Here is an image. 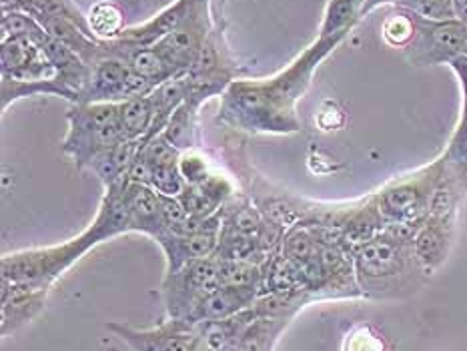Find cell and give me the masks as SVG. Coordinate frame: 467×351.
Instances as JSON below:
<instances>
[{
    "label": "cell",
    "instance_id": "39",
    "mask_svg": "<svg viewBox=\"0 0 467 351\" xmlns=\"http://www.w3.org/2000/svg\"><path fill=\"white\" fill-rule=\"evenodd\" d=\"M130 3H133V5H137V3H139V0H130Z\"/></svg>",
    "mask_w": 467,
    "mask_h": 351
},
{
    "label": "cell",
    "instance_id": "19",
    "mask_svg": "<svg viewBox=\"0 0 467 351\" xmlns=\"http://www.w3.org/2000/svg\"><path fill=\"white\" fill-rule=\"evenodd\" d=\"M140 147H143L140 145V140H129V139L119 140V143L100 150V153L93 159V163H90L88 170H93L105 189L115 185L119 181L127 179L129 169L133 165L135 157L139 155Z\"/></svg>",
    "mask_w": 467,
    "mask_h": 351
},
{
    "label": "cell",
    "instance_id": "15",
    "mask_svg": "<svg viewBox=\"0 0 467 351\" xmlns=\"http://www.w3.org/2000/svg\"><path fill=\"white\" fill-rule=\"evenodd\" d=\"M259 295L261 294L257 287H219L192 307L187 321L195 325H202L227 319L231 315H237L239 311L253 307Z\"/></svg>",
    "mask_w": 467,
    "mask_h": 351
},
{
    "label": "cell",
    "instance_id": "40",
    "mask_svg": "<svg viewBox=\"0 0 467 351\" xmlns=\"http://www.w3.org/2000/svg\"><path fill=\"white\" fill-rule=\"evenodd\" d=\"M465 55H467V46H465Z\"/></svg>",
    "mask_w": 467,
    "mask_h": 351
},
{
    "label": "cell",
    "instance_id": "18",
    "mask_svg": "<svg viewBox=\"0 0 467 351\" xmlns=\"http://www.w3.org/2000/svg\"><path fill=\"white\" fill-rule=\"evenodd\" d=\"M191 10H192L191 0H175L171 6L161 10L157 16L145 20L143 25L127 26L125 33L117 40L130 46H155L189 16Z\"/></svg>",
    "mask_w": 467,
    "mask_h": 351
},
{
    "label": "cell",
    "instance_id": "2",
    "mask_svg": "<svg viewBox=\"0 0 467 351\" xmlns=\"http://www.w3.org/2000/svg\"><path fill=\"white\" fill-rule=\"evenodd\" d=\"M351 257L358 284L368 297H398L403 289L418 285L420 274H425L413 243H405L385 229L355 249Z\"/></svg>",
    "mask_w": 467,
    "mask_h": 351
},
{
    "label": "cell",
    "instance_id": "35",
    "mask_svg": "<svg viewBox=\"0 0 467 351\" xmlns=\"http://www.w3.org/2000/svg\"><path fill=\"white\" fill-rule=\"evenodd\" d=\"M398 0H365L363 3V10H361V16L369 15L371 10H375L378 6H383V5H395Z\"/></svg>",
    "mask_w": 467,
    "mask_h": 351
},
{
    "label": "cell",
    "instance_id": "14",
    "mask_svg": "<svg viewBox=\"0 0 467 351\" xmlns=\"http://www.w3.org/2000/svg\"><path fill=\"white\" fill-rule=\"evenodd\" d=\"M223 217L215 223L197 231L191 235H171L167 233L159 241L167 255V274H175L181 267H185L191 261L207 259L217 253L219 237H221Z\"/></svg>",
    "mask_w": 467,
    "mask_h": 351
},
{
    "label": "cell",
    "instance_id": "8",
    "mask_svg": "<svg viewBox=\"0 0 467 351\" xmlns=\"http://www.w3.org/2000/svg\"><path fill=\"white\" fill-rule=\"evenodd\" d=\"M153 88L155 85L137 75L123 58L103 57L90 67V80L83 103H123L129 98L150 95Z\"/></svg>",
    "mask_w": 467,
    "mask_h": 351
},
{
    "label": "cell",
    "instance_id": "13",
    "mask_svg": "<svg viewBox=\"0 0 467 351\" xmlns=\"http://www.w3.org/2000/svg\"><path fill=\"white\" fill-rule=\"evenodd\" d=\"M0 63H3V77L16 80H43L53 78L55 67L48 63L43 50L35 40L28 38H8L3 40L0 50Z\"/></svg>",
    "mask_w": 467,
    "mask_h": 351
},
{
    "label": "cell",
    "instance_id": "16",
    "mask_svg": "<svg viewBox=\"0 0 467 351\" xmlns=\"http://www.w3.org/2000/svg\"><path fill=\"white\" fill-rule=\"evenodd\" d=\"M455 215H430L413 241V251L425 274L438 269L448 259Z\"/></svg>",
    "mask_w": 467,
    "mask_h": 351
},
{
    "label": "cell",
    "instance_id": "4",
    "mask_svg": "<svg viewBox=\"0 0 467 351\" xmlns=\"http://www.w3.org/2000/svg\"><path fill=\"white\" fill-rule=\"evenodd\" d=\"M443 175V160H435L418 173L391 181L379 193L371 197L385 225L389 223H423L430 217L431 199Z\"/></svg>",
    "mask_w": 467,
    "mask_h": 351
},
{
    "label": "cell",
    "instance_id": "28",
    "mask_svg": "<svg viewBox=\"0 0 467 351\" xmlns=\"http://www.w3.org/2000/svg\"><path fill=\"white\" fill-rule=\"evenodd\" d=\"M20 10H25V13H28L36 20H43V18L73 20V23L83 26L90 33L88 18H87V15L80 13V8L77 6L75 0H26V3L20 6Z\"/></svg>",
    "mask_w": 467,
    "mask_h": 351
},
{
    "label": "cell",
    "instance_id": "7",
    "mask_svg": "<svg viewBox=\"0 0 467 351\" xmlns=\"http://www.w3.org/2000/svg\"><path fill=\"white\" fill-rule=\"evenodd\" d=\"M219 287L221 279L215 257L191 261L175 274H165L162 299H165L169 319H187L192 307Z\"/></svg>",
    "mask_w": 467,
    "mask_h": 351
},
{
    "label": "cell",
    "instance_id": "10",
    "mask_svg": "<svg viewBox=\"0 0 467 351\" xmlns=\"http://www.w3.org/2000/svg\"><path fill=\"white\" fill-rule=\"evenodd\" d=\"M213 28L211 15L202 13L197 6H192L189 16L182 23L167 35L161 43L155 45V48L161 53V57L167 60L169 67L175 70V75H187L192 63L199 55V50L205 43L209 33Z\"/></svg>",
    "mask_w": 467,
    "mask_h": 351
},
{
    "label": "cell",
    "instance_id": "17",
    "mask_svg": "<svg viewBox=\"0 0 467 351\" xmlns=\"http://www.w3.org/2000/svg\"><path fill=\"white\" fill-rule=\"evenodd\" d=\"M48 289L16 285L3 281V336H10L30 324L47 304Z\"/></svg>",
    "mask_w": 467,
    "mask_h": 351
},
{
    "label": "cell",
    "instance_id": "12",
    "mask_svg": "<svg viewBox=\"0 0 467 351\" xmlns=\"http://www.w3.org/2000/svg\"><path fill=\"white\" fill-rule=\"evenodd\" d=\"M125 203L130 217V231L153 237L157 243L169 233V225L162 215L161 193H157L153 187L133 183L127 179Z\"/></svg>",
    "mask_w": 467,
    "mask_h": 351
},
{
    "label": "cell",
    "instance_id": "27",
    "mask_svg": "<svg viewBox=\"0 0 467 351\" xmlns=\"http://www.w3.org/2000/svg\"><path fill=\"white\" fill-rule=\"evenodd\" d=\"M219 267L221 287H257L261 294L263 281V265L251 263L241 259H225L215 257Z\"/></svg>",
    "mask_w": 467,
    "mask_h": 351
},
{
    "label": "cell",
    "instance_id": "5",
    "mask_svg": "<svg viewBox=\"0 0 467 351\" xmlns=\"http://www.w3.org/2000/svg\"><path fill=\"white\" fill-rule=\"evenodd\" d=\"M87 253V249L75 237L63 245L26 249L3 257V281L36 289H50L55 281L73 267Z\"/></svg>",
    "mask_w": 467,
    "mask_h": 351
},
{
    "label": "cell",
    "instance_id": "26",
    "mask_svg": "<svg viewBox=\"0 0 467 351\" xmlns=\"http://www.w3.org/2000/svg\"><path fill=\"white\" fill-rule=\"evenodd\" d=\"M365 0H329L327 10H325L321 35L319 36H335L345 35L348 36L349 30L363 18Z\"/></svg>",
    "mask_w": 467,
    "mask_h": 351
},
{
    "label": "cell",
    "instance_id": "9",
    "mask_svg": "<svg viewBox=\"0 0 467 351\" xmlns=\"http://www.w3.org/2000/svg\"><path fill=\"white\" fill-rule=\"evenodd\" d=\"M133 351H207L201 325L187 319H169L153 329H133L125 324L107 325Z\"/></svg>",
    "mask_w": 467,
    "mask_h": 351
},
{
    "label": "cell",
    "instance_id": "25",
    "mask_svg": "<svg viewBox=\"0 0 467 351\" xmlns=\"http://www.w3.org/2000/svg\"><path fill=\"white\" fill-rule=\"evenodd\" d=\"M443 173L462 191L467 189V108L462 110L460 125L450 140V147L441 157Z\"/></svg>",
    "mask_w": 467,
    "mask_h": 351
},
{
    "label": "cell",
    "instance_id": "33",
    "mask_svg": "<svg viewBox=\"0 0 467 351\" xmlns=\"http://www.w3.org/2000/svg\"><path fill=\"white\" fill-rule=\"evenodd\" d=\"M343 351H385L383 339L369 325L353 327L343 341Z\"/></svg>",
    "mask_w": 467,
    "mask_h": 351
},
{
    "label": "cell",
    "instance_id": "32",
    "mask_svg": "<svg viewBox=\"0 0 467 351\" xmlns=\"http://www.w3.org/2000/svg\"><path fill=\"white\" fill-rule=\"evenodd\" d=\"M179 169H181L182 179H185L187 187H197L213 173V170L209 169L207 159L195 153V150H187V153L181 155Z\"/></svg>",
    "mask_w": 467,
    "mask_h": 351
},
{
    "label": "cell",
    "instance_id": "11",
    "mask_svg": "<svg viewBox=\"0 0 467 351\" xmlns=\"http://www.w3.org/2000/svg\"><path fill=\"white\" fill-rule=\"evenodd\" d=\"M125 183L127 179L105 189L103 203H100L95 221L87 231L78 235L80 243H83L87 251H90L99 243H103V241L110 237L123 235L130 231V217L125 203Z\"/></svg>",
    "mask_w": 467,
    "mask_h": 351
},
{
    "label": "cell",
    "instance_id": "21",
    "mask_svg": "<svg viewBox=\"0 0 467 351\" xmlns=\"http://www.w3.org/2000/svg\"><path fill=\"white\" fill-rule=\"evenodd\" d=\"M0 105H3V110L8 108V105L16 103L18 98L25 97H40V95H53V97H60L67 98L70 103H75L73 95L70 90L60 83L57 77L53 78H43V80H16V78H5L0 83Z\"/></svg>",
    "mask_w": 467,
    "mask_h": 351
},
{
    "label": "cell",
    "instance_id": "30",
    "mask_svg": "<svg viewBox=\"0 0 467 351\" xmlns=\"http://www.w3.org/2000/svg\"><path fill=\"white\" fill-rule=\"evenodd\" d=\"M45 35V28L38 20L30 16L25 10H5L3 13V40L8 38H28L36 40Z\"/></svg>",
    "mask_w": 467,
    "mask_h": 351
},
{
    "label": "cell",
    "instance_id": "36",
    "mask_svg": "<svg viewBox=\"0 0 467 351\" xmlns=\"http://www.w3.org/2000/svg\"><path fill=\"white\" fill-rule=\"evenodd\" d=\"M453 13L455 18L462 20V23H467V0H453Z\"/></svg>",
    "mask_w": 467,
    "mask_h": 351
},
{
    "label": "cell",
    "instance_id": "38",
    "mask_svg": "<svg viewBox=\"0 0 467 351\" xmlns=\"http://www.w3.org/2000/svg\"><path fill=\"white\" fill-rule=\"evenodd\" d=\"M191 3H192V6H197L199 10H202V13L211 15L209 13V3H211V0H191Z\"/></svg>",
    "mask_w": 467,
    "mask_h": 351
},
{
    "label": "cell",
    "instance_id": "3",
    "mask_svg": "<svg viewBox=\"0 0 467 351\" xmlns=\"http://www.w3.org/2000/svg\"><path fill=\"white\" fill-rule=\"evenodd\" d=\"M68 130L63 139V153L75 160L77 169L88 170L100 150L123 140L119 120V103H80L67 113Z\"/></svg>",
    "mask_w": 467,
    "mask_h": 351
},
{
    "label": "cell",
    "instance_id": "20",
    "mask_svg": "<svg viewBox=\"0 0 467 351\" xmlns=\"http://www.w3.org/2000/svg\"><path fill=\"white\" fill-rule=\"evenodd\" d=\"M291 317H257L229 351H273Z\"/></svg>",
    "mask_w": 467,
    "mask_h": 351
},
{
    "label": "cell",
    "instance_id": "22",
    "mask_svg": "<svg viewBox=\"0 0 467 351\" xmlns=\"http://www.w3.org/2000/svg\"><path fill=\"white\" fill-rule=\"evenodd\" d=\"M119 120L123 139L145 140L150 125H153V100H150V95L119 103Z\"/></svg>",
    "mask_w": 467,
    "mask_h": 351
},
{
    "label": "cell",
    "instance_id": "1",
    "mask_svg": "<svg viewBox=\"0 0 467 351\" xmlns=\"http://www.w3.org/2000/svg\"><path fill=\"white\" fill-rule=\"evenodd\" d=\"M345 35L319 36L293 63L271 78L233 80L221 97L217 123L245 133L289 135L301 130L296 105L306 93L315 68L327 58Z\"/></svg>",
    "mask_w": 467,
    "mask_h": 351
},
{
    "label": "cell",
    "instance_id": "37",
    "mask_svg": "<svg viewBox=\"0 0 467 351\" xmlns=\"http://www.w3.org/2000/svg\"><path fill=\"white\" fill-rule=\"evenodd\" d=\"M26 0H3V13L5 10H20Z\"/></svg>",
    "mask_w": 467,
    "mask_h": 351
},
{
    "label": "cell",
    "instance_id": "24",
    "mask_svg": "<svg viewBox=\"0 0 467 351\" xmlns=\"http://www.w3.org/2000/svg\"><path fill=\"white\" fill-rule=\"evenodd\" d=\"M88 26L95 38L110 43L125 33V13L113 0H99L88 10Z\"/></svg>",
    "mask_w": 467,
    "mask_h": 351
},
{
    "label": "cell",
    "instance_id": "31",
    "mask_svg": "<svg viewBox=\"0 0 467 351\" xmlns=\"http://www.w3.org/2000/svg\"><path fill=\"white\" fill-rule=\"evenodd\" d=\"M400 8H408L411 13L420 15L430 20H451L455 18L453 13V0H398Z\"/></svg>",
    "mask_w": 467,
    "mask_h": 351
},
{
    "label": "cell",
    "instance_id": "29",
    "mask_svg": "<svg viewBox=\"0 0 467 351\" xmlns=\"http://www.w3.org/2000/svg\"><path fill=\"white\" fill-rule=\"evenodd\" d=\"M385 43L395 48H405L415 36V13L408 8H400L391 13L381 26Z\"/></svg>",
    "mask_w": 467,
    "mask_h": 351
},
{
    "label": "cell",
    "instance_id": "6",
    "mask_svg": "<svg viewBox=\"0 0 467 351\" xmlns=\"http://www.w3.org/2000/svg\"><path fill=\"white\" fill-rule=\"evenodd\" d=\"M467 23L458 18L430 20L415 15V36L405 46V58L413 67L450 65L453 58L465 55Z\"/></svg>",
    "mask_w": 467,
    "mask_h": 351
},
{
    "label": "cell",
    "instance_id": "34",
    "mask_svg": "<svg viewBox=\"0 0 467 351\" xmlns=\"http://www.w3.org/2000/svg\"><path fill=\"white\" fill-rule=\"evenodd\" d=\"M455 75L460 78L462 85V93H463V108H467V55H462L458 58H453L448 65Z\"/></svg>",
    "mask_w": 467,
    "mask_h": 351
},
{
    "label": "cell",
    "instance_id": "23",
    "mask_svg": "<svg viewBox=\"0 0 467 351\" xmlns=\"http://www.w3.org/2000/svg\"><path fill=\"white\" fill-rule=\"evenodd\" d=\"M199 108L201 107L197 103L185 100V103L175 110V115L169 119L165 130H162V137H165L177 150H181V153H187V150H192L197 145Z\"/></svg>",
    "mask_w": 467,
    "mask_h": 351
}]
</instances>
